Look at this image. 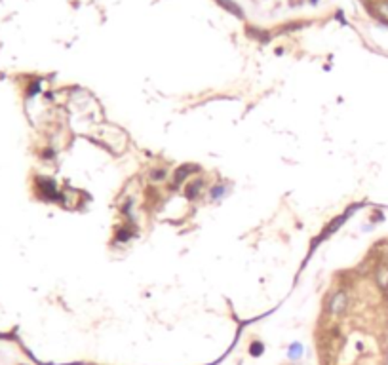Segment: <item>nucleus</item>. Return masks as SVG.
<instances>
[{
    "label": "nucleus",
    "mask_w": 388,
    "mask_h": 365,
    "mask_svg": "<svg viewBox=\"0 0 388 365\" xmlns=\"http://www.w3.org/2000/svg\"><path fill=\"white\" fill-rule=\"evenodd\" d=\"M346 306H348V293L341 289V291H337L331 297L327 310H329V314H333V316H339V314H342L346 310Z\"/></svg>",
    "instance_id": "1"
}]
</instances>
